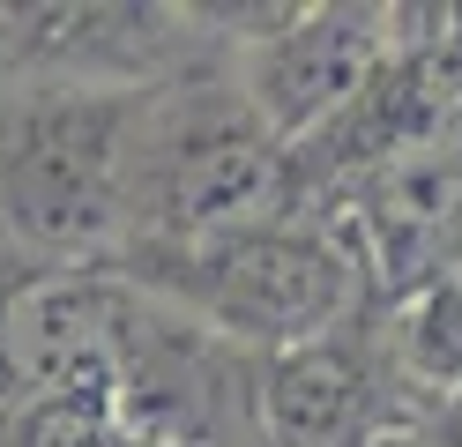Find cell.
<instances>
[{
    "label": "cell",
    "instance_id": "6da1fadb",
    "mask_svg": "<svg viewBox=\"0 0 462 447\" xmlns=\"http://www.w3.org/2000/svg\"><path fill=\"white\" fill-rule=\"evenodd\" d=\"M142 82L0 89V261L120 268Z\"/></svg>",
    "mask_w": 462,
    "mask_h": 447
},
{
    "label": "cell",
    "instance_id": "7a4b0ae2",
    "mask_svg": "<svg viewBox=\"0 0 462 447\" xmlns=\"http://www.w3.org/2000/svg\"><path fill=\"white\" fill-rule=\"evenodd\" d=\"M283 194H291V142L262 119L246 82L187 75L142 89L127 149V254L283 224L291 217Z\"/></svg>",
    "mask_w": 462,
    "mask_h": 447
},
{
    "label": "cell",
    "instance_id": "3957f363",
    "mask_svg": "<svg viewBox=\"0 0 462 447\" xmlns=\"http://www.w3.org/2000/svg\"><path fill=\"white\" fill-rule=\"evenodd\" d=\"M120 268L254 358H276V350H299V343L351 328L358 298H365L358 254L291 217L224 231V238H194V247H142Z\"/></svg>",
    "mask_w": 462,
    "mask_h": 447
},
{
    "label": "cell",
    "instance_id": "277c9868",
    "mask_svg": "<svg viewBox=\"0 0 462 447\" xmlns=\"http://www.w3.org/2000/svg\"><path fill=\"white\" fill-rule=\"evenodd\" d=\"M381 68H388V23L365 8H328V15H299L291 30H269L239 82L269 127L283 142H299L306 127L358 112Z\"/></svg>",
    "mask_w": 462,
    "mask_h": 447
},
{
    "label": "cell",
    "instance_id": "5b68a950",
    "mask_svg": "<svg viewBox=\"0 0 462 447\" xmlns=\"http://www.w3.org/2000/svg\"><path fill=\"white\" fill-rule=\"evenodd\" d=\"M395 396L388 366H373V343L336 328L321 343L262 358V447H373V425Z\"/></svg>",
    "mask_w": 462,
    "mask_h": 447
},
{
    "label": "cell",
    "instance_id": "8992f818",
    "mask_svg": "<svg viewBox=\"0 0 462 447\" xmlns=\"http://www.w3.org/2000/svg\"><path fill=\"white\" fill-rule=\"evenodd\" d=\"M395 373L432 387L440 403H462V268H440L395 313Z\"/></svg>",
    "mask_w": 462,
    "mask_h": 447
},
{
    "label": "cell",
    "instance_id": "52a82bcc",
    "mask_svg": "<svg viewBox=\"0 0 462 447\" xmlns=\"http://www.w3.org/2000/svg\"><path fill=\"white\" fill-rule=\"evenodd\" d=\"M8 447H142V433L120 417V403H45L0 425Z\"/></svg>",
    "mask_w": 462,
    "mask_h": 447
}]
</instances>
